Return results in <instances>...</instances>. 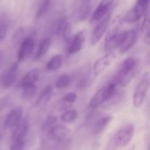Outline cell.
Listing matches in <instances>:
<instances>
[{
    "mask_svg": "<svg viewBox=\"0 0 150 150\" xmlns=\"http://www.w3.org/2000/svg\"><path fill=\"white\" fill-rule=\"evenodd\" d=\"M114 0H102L94 11L91 18V22H98L102 20L108 13L111 12Z\"/></svg>",
    "mask_w": 150,
    "mask_h": 150,
    "instance_id": "4fadbf2b",
    "label": "cell"
},
{
    "mask_svg": "<svg viewBox=\"0 0 150 150\" xmlns=\"http://www.w3.org/2000/svg\"><path fill=\"white\" fill-rule=\"evenodd\" d=\"M139 16H137L136 13L135 12V10L133 9L130 10L127 14L125 15V16L123 17V21L124 22H126V23H135V22L138 21L139 20Z\"/></svg>",
    "mask_w": 150,
    "mask_h": 150,
    "instance_id": "f546056e",
    "label": "cell"
},
{
    "mask_svg": "<svg viewBox=\"0 0 150 150\" xmlns=\"http://www.w3.org/2000/svg\"><path fill=\"white\" fill-rule=\"evenodd\" d=\"M9 100H10V97L9 96H4L0 98V112H1L6 108V106L8 104Z\"/></svg>",
    "mask_w": 150,
    "mask_h": 150,
    "instance_id": "d590c367",
    "label": "cell"
},
{
    "mask_svg": "<svg viewBox=\"0 0 150 150\" xmlns=\"http://www.w3.org/2000/svg\"><path fill=\"white\" fill-rule=\"evenodd\" d=\"M134 133L135 127L133 125H125L110 139L107 145L106 150H117L118 148L125 147L131 142Z\"/></svg>",
    "mask_w": 150,
    "mask_h": 150,
    "instance_id": "6da1fadb",
    "label": "cell"
},
{
    "mask_svg": "<svg viewBox=\"0 0 150 150\" xmlns=\"http://www.w3.org/2000/svg\"><path fill=\"white\" fill-rule=\"evenodd\" d=\"M18 73V63L13 62L8 68L6 69L0 77V83L4 89L11 87L17 79Z\"/></svg>",
    "mask_w": 150,
    "mask_h": 150,
    "instance_id": "52a82bcc",
    "label": "cell"
},
{
    "mask_svg": "<svg viewBox=\"0 0 150 150\" xmlns=\"http://www.w3.org/2000/svg\"><path fill=\"white\" fill-rule=\"evenodd\" d=\"M136 65L137 62L135 59L130 57L124 60L116 77L117 82L120 86L125 87L131 81L136 73Z\"/></svg>",
    "mask_w": 150,
    "mask_h": 150,
    "instance_id": "7a4b0ae2",
    "label": "cell"
},
{
    "mask_svg": "<svg viewBox=\"0 0 150 150\" xmlns=\"http://www.w3.org/2000/svg\"><path fill=\"white\" fill-rule=\"evenodd\" d=\"M85 42V34L83 31H80L76 33L73 38H70L67 41V45L66 51L68 54H74L81 50Z\"/></svg>",
    "mask_w": 150,
    "mask_h": 150,
    "instance_id": "8fae6325",
    "label": "cell"
},
{
    "mask_svg": "<svg viewBox=\"0 0 150 150\" xmlns=\"http://www.w3.org/2000/svg\"><path fill=\"white\" fill-rule=\"evenodd\" d=\"M137 30L135 29L125 32L122 41L121 45L119 48L120 54H125L135 45L136 42V39H137Z\"/></svg>",
    "mask_w": 150,
    "mask_h": 150,
    "instance_id": "5bb4252c",
    "label": "cell"
},
{
    "mask_svg": "<svg viewBox=\"0 0 150 150\" xmlns=\"http://www.w3.org/2000/svg\"><path fill=\"white\" fill-rule=\"evenodd\" d=\"M40 74V72L38 69H34V70H29L20 81L19 87L22 88L23 86H28V85L35 84V83L39 79Z\"/></svg>",
    "mask_w": 150,
    "mask_h": 150,
    "instance_id": "e0dca14e",
    "label": "cell"
},
{
    "mask_svg": "<svg viewBox=\"0 0 150 150\" xmlns=\"http://www.w3.org/2000/svg\"><path fill=\"white\" fill-rule=\"evenodd\" d=\"M149 12H146L144 16V18L143 23H142V30H145L146 29H149Z\"/></svg>",
    "mask_w": 150,
    "mask_h": 150,
    "instance_id": "e575fe53",
    "label": "cell"
},
{
    "mask_svg": "<svg viewBox=\"0 0 150 150\" xmlns=\"http://www.w3.org/2000/svg\"><path fill=\"white\" fill-rule=\"evenodd\" d=\"M149 4V0H137L136 1V4L133 7V10H135L139 18L144 16V15L147 11Z\"/></svg>",
    "mask_w": 150,
    "mask_h": 150,
    "instance_id": "cb8c5ba5",
    "label": "cell"
},
{
    "mask_svg": "<svg viewBox=\"0 0 150 150\" xmlns=\"http://www.w3.org/2000/svg\"><path fill=\"white\" fill-rule=\"evenodd\" d=\"M144 41L147 45H149V29H147V32H146V35L144 36Z\"/></svg>",
    "mask_w": 150,
    "mask_h": 150,
    "instance_id": "8d00e7d4",
    "label": "cell"
},
{
    "mask_svg": "<svg viewBox=\"0 0 150 150\" xmlns=\"http://www.w3.org/2000/svg\"><path fill=\"white\" fill-rule=\"evenodd\" d=\"M93 1V0H80V3L81 4H91V2Z\"/></svg>",
    "mask_w": 150,
    "mask_h": 150,
    "instance_id": "74e56055",
    "label": "cell"
},
{
    "mask_svg": "<svg viewBox=\"0 0 150 150\" xmlns=\"http://www.w3.org/2000/svg\"><path fill=\"white\" fill-rule=\"evenodd\" d=\"M113 117L111 115H106L105 117H100L92 126V133L95 135L100 134L104 131L107 126L110 124Z\"/></svg>",
    "mask_w": 150,
    "mask_h": 150,
    "instance_id": "ac0fdd59",
    "label": "cell"
},
{
    "mask_svg": "<svg viewBox=\"0 0 150 150\" xmlns=\"http://www.w3.org/2000/svg\"><path fill=\"white\" fill-rule=\"evenodd\" d=\"M57 122V118L54 115H50L48 117H46V119L44 121L43 124H42V131H46L47 130H48L49 128H51V127H53L54 125H55L56 123Z\"/></svg>",
    "mask_w": 150,
    "mask_h": 150,
    "instance_id": "f1b7e54d",
    "label": "cell"
},
{
    "mask_svg": "<svg viewBox=\"0 0 150 150\" xmlns=\"http://www.w3.org/2000/svg\"><path fill=\"white\" fill-rule=\"evenodd\" d=\"M23 109L21 107H15L12 108L5 117L4 127L7 130L13 129L23 119Z\"/></svg>",
    "mask_w": 150,
    "mask_h": 150,
    "instance_id": "7c38bea8",
    "label": "cell"
},
{
    "mask_svg": "<svg viewBox=\"0 0 150 150\" xmlns=\"http://www.w3.org/2000/svg\"><path fill=\"white\" fill-rule=\"evenodd\" d=\"M117 58V55L114 52H108L105 55L95 62L93 67V73L95 76H99L100 74L105 71L108 67L113 64Z\"/></svg>",
    "mask_w": 150,
    "mask_h": 150,
    "instance_id": "30bf717a",
    "label": "cell"
},
{
    "mask_svg": "<svg viewBox=\"0 0 150 150\" xmlns=\"http://www.w3.org/2000/svg\"><path fill=\"white\" fill-rule=\"evenodd\" d=\"M10 20L8 15L6 13L0 14V42L3 41L7 36L8 32Z\"/></svg>",
    "mask_w": 150,
    "mask_h": 150,
    "instance_id": "7402d4cb",
    "label": "cell"
},
{
    "mask_svg": "<svg viewBox=\"0 0 150 150\" xmlns=\"http://www.w3.org/2000/svg\"><path fill=\"white\" fill-rule=\"evenodd\" d=\"M78 117V112L75 109L67 110L61 116V121L64 123H70L74 122Z\"/></svg>",
    "mask_w": 150,
    "mask_h": 150,
    "instance_id": "4316f807",
    "label": "cell"
},
{
    "mask_svg": "<svg viewBox=\"0 0 150 150\" xmlns=\"http://www.w3.org/2000/svg\"><path fill=\"white\" fill-rule=\"evenodd\" d=\"M25 146V141H13L10 150H23Z\"/></svg>",
    "mask_w": 150,
    "mask_h": 150,
    "instance_id": "d6a6232c",
    "label": "cell"
},
{
    "mask_svg": "<svg viewBox=\"0 0 150 150\" xmlns=\"http://www.w3.org/2000/svg\"><path fill=\"white\" fill-rule=\"evenodd\" d=\"M53 92H54V89L51 85H47L45 87H44L40 92L39 96L35 103V106H40V105L47 103L52 98Z\"/></svg>",
    "mask_w": 150,
    "mask_h": 150,
    "instance_id": "d6986e66",
    "label": "cell"
},
{
    "mask_svg": "<svg viewBox=\"0 0 150 150\" xmlns=\"http://www.w3.org/2000/svg\"><path fill=\"white\" fill-rule=\"evenodd\" d=\"M116 87H117L116 82L112 81L108 83L107 86L100 89L93 95L92 99L89 101V108L95 109V108H98V106L102 105L103 103L111 100L115 95Z\"/></svg>",
    "mask_w": 150,
    "mask_h": 150,
    "instance_id": "277c9868",
    "label": "cell"
},
{
    "mask_svg": "<svg viewBox=\"0 0 150 150\" xmlns=\"http://www.w3.org/2000/svg\"><path fill=\"white\" fill-rule=\"evenodd\" d=\"M72 81V79L68 74H63L57 79L56 87L57 89H64L68 87Z\"/></svg>",
    "mask_w": 150,
    "mask_h": 150,
    "instance_id": "83f0119b",
    "label": "cell"
},
{
    "mask_svg": "<svg viewBox=\"0 0 150 150\" xmlns=\"http://www.w3.org/2000/svg\"><path fill=\"white\" fill-rule=\"evenodd\" d=\"M35 41L32 37H28L22 41L18 51V62H23L26 61L32 55L35 48Z\"/></svg>",
    "mask_w": 150,
    "mask_h": 150,
    "instance_id": "9c48e42d",
    "label": "cell"
},
{
    "mask_svg": "<svg viewBox=\"0 0 150 150\" xmlns=\"http://www.w3.org/2000/svg\"><path fill=\"white\" fill-rule=\"evenodd\" d=\"M1 133H0V139H1Z\"/></svg>",
    "mask_w": 150,
    "mask_h": 150,
    "instance_id": "f35d334b",
    "label": "cell"
},
{
    "mask_svg": "<svg viewBox=\"0 0 150 150\" xmlns=\"http://www.w3.org/2000/svg\"><path fill=\"white\" fill-rule=\"evenodd\" d=\"M91 80L89 78V76H83L82 77L79 78V81H78V87L80 89H84L86 87L90 85Z\"/></svg>",
    "mask_w": 150,
    "mask_h": 150,
    "instance_id": "4dcf8cb0",
    "label": "cell"
},
{
    "mask_svg": "<svg viewBox=\"0 0 150 150\" xmlns=\"http://www.w3.org/2000/svg\"><path fill=\"white\" fill-rule=\"evenodd\" d=\"M52 29L57 36L62 37L65 41H67L70 38L71 24L66 16L57 18L53 24Z\"/></svg>",
    "mask_w": 150,
    "mask_h": 150,
    "instance_id": "8992f818",
    "label": "cell"
},
{
    "mask_svg": "<svg viewBox=\"0 0 150 150\" xmlns=\"http://www.w3.org/2000/svg\"><path fill=\"white\" fill-rule=\"evenodd\" d=\"M77 99V95L74 92H69V93L66 94L62 99V101L64 103L67 104V105H71L72 103L75 102Z\"/></svg>",
    "mask_w": 150,
    "mask_h": 150,
    "instance_id": "1f68e13d",
    "label": "cell"
},
{
    "mask_svg": "<svg viewBox=\"0 0 150 150\" xmlns=\"http://www.w3.org/2000/svg\"><path fill=\"white\" fill-rule=\"evenodd\" d=\"M23 35H24V29L23 28H19L16 30V32L14 33L13 36V40L16 42H20L21 40L23 38Z\"/></svg>",
    "mask_w": 150,
    "mask_h": 150,
    "instance_id": "836d02e7",
    "label": "cell"
},
{
    "mask_svg": "<svg viewBox=\"0 0 150 150\" xmlns=\"http://www.w3.org/2000/svg\"><path fill=\"white\" fill-rule=\"evenodd\" d=\"M54 0H42L37 10L36 15H35V18L37 20H40L42 18H43L48 11L51 9V5Z\"/></svg>",
    "mask_w": 150,
    "mask_h": 150,
    "instance_id": "603a6c76",
    "label": "cell"
},
{
    "mask_svg": "<svg viewBox=\"0 0 150 150\" xmlns=\"http://www.w3.org/2000/svg\"><path fill=\"white\" fill-rule=\"evenodd\" d=\"M125 32V31H122V32L120 31V32L113 35V36L109 37V38H105L104 50L105 51L109 52V51H112L120 48L122 41L123 37H124Z\"/></svg>",
    "mask_w": 150,
    "mask_h": 150,
    "instance_id": "2e32d148",
    "label": "cell"
},
{
    "mask_svg": "<svg viewBox=\"0 0 150 150\" xmlns=\"http://www.w3.org/2000/svg\"><path fill=\"white\" fill-rule=\"evenodd\" d=\"M43 133L45 135V142H51L54 144L71 140L70 130L61 125H55L46 131H44Z\"/></svg>",
    "mask_w": 150,
    "mask_h": 150,
    "instance_id": "3957f363",
    "label": "cell"
},
{
    "mask_svg": "<svg viewBox=\"0 0 150 150\" xmlns=\"http://www.w3.org/2000/svg\"><path fill=\"white\" fill-rule=\"evenodd\" d=\"M63 64V57L61 54L54 56L45 65V69L48 71H57L59 70Z\"/></svg>",
    "mask_w": 150,
    "mask_h": 150,
    "instance_id": "44dd1931",
    "label": "cell"
},
{
    "mask_svg": "<svg viewBox=\"0 0 150 150\" xmlns=\"http://www.w3.org/2000/svg\"><path fill=\"white\" fill-rule=\"evenodd\" d=\"M51 40L50 38H45L41 40L39 45H38V48L36 51V54H35V60H39L42 59L49 50L50 47H51Z\"/></svg>",
    "mask_w": 150,
    "mask_h": 150,
    "instance_id": "ffe728a7",
    "label": "cell"
},
{
    "mask_svg": "<svg viewBox=\"0 0 150 150\" xmlns=\"http://www.w3.org/2000/svg\"><path fill=\"white\" fill-rule=\"evenodd\" d=\"M92 7L91 5V4H81L80 8L79 9V11H78L77 14V20L79 21H84L88 16L90 14L91 11H92Z\"/></svg>",
    "mask_w": 150,
    "mask_h": 150,
    "instance_id": "d4e9b609",
    "label": "cell"
},
{
    "mask_svg": "<svg viewBox=\"0 0 150 150\" xmlns=\"http://www.w3.org/2000/svg\"><path fill=\"white\" fill-rule=\"evenodd\" d=\"M22 89V98L23 99L31 100L34 98L37 92V86L35 84L28 85V86H23L21 88Z\"/></svg>",
    "mask_w": 150,
    "mask_h": 150,
    "instance_id": "484cf974",
    "label": "cell"
},
{
    "mask_svg": "<svg viewBox=\"0 0 150 150\" xmlns=\"http://www.w3.org/2000/svg\"><path fill=\"white\" fill-rule=\"evenodd\" d=\"M111 16V12H110V13H108L102 20L100 21L98 24L97 25L96 27L95 28V29H94L93 32H92V35H91L90 38L91 44H92V45H96V44L100 40L104 34L105 33L107 29L108 28V26H109Z\"/></svg>",
    "mask_w": 150,
    "mask_h": 150,
    "instance_id": "ba28073f",
    "label": "cell"
},
{
    "mask_svg": "<svg viewBox=\"0 0 150 150\" xmlns=\"http://www.w3.org/2000/svg\"><path fill=\"white\" fill-rule=\"evenodd\" d=\"M30 128V125L26 119H22L20 122L14 127L12 139L13 141L24 140Z\"/></svg>",
    "mask_w": 150,
    "mask_h": 150,
    "instance_id": "9a60e30c",
    "label": "cell"
},
{
    "mask_svg": "<svg viewBox=\"0 0 150 150\" xmlns=\"http://www.w3.org/2000/svg\"><path fill=\"white\" fill-rule=\"evenodd\" d=\"M0 59H1V58H0Z\"/></svg>",
    "mask_w": 150,
    "mask_h": 150,
    "instance_id": "ab89813d",
    "label": "cell"
},
{
    "mask_svg": "<svg viewBox=\"0 0 150 150\" xmlns=\"http://www.w3.org/2000/svg\"><path fill=\"white\" fill-rule=\"evenodd\" d=\"M149 87V74L146 73L142 76L139 83L136 85L133 94V105L136 108H140L143 105Z\"/></svg>",
    "mask_w": 150,
    "mask_h": 150,
    "instance_id": "5b68a950",
    "label": "cell"
}]
</instances>
